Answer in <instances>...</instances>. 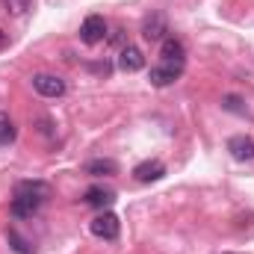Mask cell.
Masks as SVG:
<instances>
[{"label":"cell","mask_w":254,"mask_h":254,"mask_svg":"<svg viewBox=\"0 0 254 254\" xmlns=\"http://www.w3.org/2000/svg\"><path fill=\"white\" fill-rule=\"evenodd\" d=\"M48 198H51V187H48L45 181H18V184H15V198H12L9 210H12L15 219H27V216H33Z\"/></svg>","instance_id":"cell-1"},{"label":"cell","mask_w":254,"mask_h":254,"mask_svg":"<svg viewBox=\"0 0 254 254\" xmlns=\"http://www.w3.org/2000/svg\"><path fill=\"white\" fill-rule=\"evenodd\" d=\"M181 74H184V63H169V60H163L160 65H154V68H151L148 80H151V86L163 89V86H172Z\"/></svg>","instance_id":"cell-2"},{"label":"cell","mask_w":254,"mask_h":254,"mask_svg":"<svg viewBox=\"0 0 254 254\" xmlns=\"http://www.w3.org/2000/svg\"><path fill=\"white\" fill-rule=\"evenodd\" d=\"M89 231H92L95 237H101V240H116L119 231H122V225H119V216H116V213H98V216L89 222Z\"/></svg>","instance_id":"cell-3"},{"label":"cell","mask_w":254,"mask_h":254,"mask_svg":"<svg viewBox=\"0 0 254 254\" xmlns=\"http://www.w3.org/2000/svg\"><path fill=\"white\" fill-rule=\"evenodd\" d=\"M33 89L42 98H63L65 95V80L57 74H36L33 77Z\"/></svg>","instance_id":"cell-4"},{"label":"cell","mask_w":254,"mask_h":254,"mask_svg":"<svg viewBox=\"0 0 254 254\" xmlns=\"http://www.w3.org/2000/svg\"><path fill=\"white\" fill-rule=\"evenodd\" d=\"M104 36H107V21L101 15H89L80 27V39L86 45H98V42H104Z\"/></svg>","instance_id":"cell-5"},{"label":"cell","mask_w":254,"mask_h":254,"mask_svg":"<svg viewBox=\"0 0 254 254\" xmlns=\"http://www.w3.org/2000/svg\"><path fill=\"white\" fill-rule=\"evenodd\" d=\"M119 68H122V71H127V74L142 71V68H145V54H142L139 48H133V45L122 48V54H119Z\"/></svg>","instance_id":"cell-6"},{"label":"cell","mask_w":254,"mask_h":254,"mask_svg":"<svg viewBox=\"0 0 254 254\" xmlns=\"http://www.w3.org/2000/svg\"><path fill=\"white\" fill-rule=\"evenodd\" d=\"M166 175V166L160 163V160H145V163H139L136 169H133V178L139 181V184H151V181H160Z\"/></svg>","instance_id":"cell-7"},{"label":"cell","mask_w":254,"mask_h":254,"mask_svg":"<svg viewBox=\"0 0 254 254\" xmlns=\"http://www.w3.org/2000/svg\"><path fill=\"white\" fill-rule=\"evenodd\" d=\"M83 172L92 175V178H113V175H119V163L110 160V157H98V160H89L83 166Z\"/></svg>","instance_id":"cell-8"},{"label":"cell","mask_w":254,"mask_h":254,"mask_svg":"<svg viewBox=\"0 0 254 254\" xmlns=\"http://www.w3.org/2000/svg\"><path fill=\"white\" fill-rule=\"evenodd\" d=\"M228 151L234 160H254V139L252 136H231L228 139Z\"/></svg>","instance_id":"cell-9"},{"label":"cell","mask_w":254,"mask_h":254,"mask_svg":"<svg viewBox=\"0 0 254 254\" xmlns=\"http://www.w3.org/2000/svg\"><path fill=\"white\" fill-rule=\"evenodd\" d=\"M163 33H166V18H163L160 12H154L151 18H145V24H142V36H145L148 42H160V39H166Z\"/></svg>","instance_id":"cell-10"},{"label":"cell","mask_w":254,"mask_h":254,"mask_svg":"<svg viewBox=\"0 0 254 254\" xmlns=\"http://www.w3.org/2000/svg\"><path fill=\"white\" fill-rule=\"evenodd\" d=\"M89 207H98V210H104V207H110L113 201H116V192L113 190H104V187H92V190H86V198H83Z\"/></svg>","instance_id":"cell-11"},{"label":"cell","mask_w":254,"mask_h":254,"mask_svg":"<svg viewBox=\"0 0 254 254\" xmlns=\"http://www.w3.org/2000/svg\"><path fill=\"white\" fill-rule=\"evenodd\" d=\"M163 60H169V63H184V60H187L184 42L175 39V36H166V39H163Z\"/></svg>","instance_id":"cell-12"},{"label":"cell","mask_w":254,"mask_h":254,"mask_svg":"<svg viewBox=\"0 0 254 254\" xmlns=\"http://www.w3.org/2000/svg\"><path fill=\"white\" fill-rule=\"evenodd\" d=\"M15 122L9 119V113H0V145H9V142H15Z\"/></svg>","instance_id":"cell-13"},{"label":"cell","mask_w":254,"mask_h":254,"mask_svg":"<svg viewBox=\"0 0 254 254\" xmlns=\"http://www.w3.org/2000/svg\"><path fill=\"white\" fill-rule=\"evenodd\" d=\"M6 3V9L12 12V15H24V12H30V6H33V0H3Z\"/></svg>","instance_id":"cell-14"},{"label":"cell","mask_w":254,"mask_h":254,"mask_svg":"<svg viewBox=\"0 0 254 254\" xmlns=\"http://www.w3.org/2000/svg\"><path fill=\"white\" fill-rule=\"evenodd\" d=\"M9 243L15 246V252H18V254H33V249H30V246H27V243L15 234V231H9Z\"/></svg>","instance_id":"cell-15"},{"label":"cell","mask_w":254,"mask_h":254,"mask_svg":"<svg viewBox=\"0 0 254 254\" xmlns=\"http://www.w3.org/2000/svg\"><path fill=\"white\" fill-rule=\"evenodd\" d=\"M6 45H9V33H3V30H0V51H3Z\"/></svg>","instance_id":"cell-16"}]
</instances>
